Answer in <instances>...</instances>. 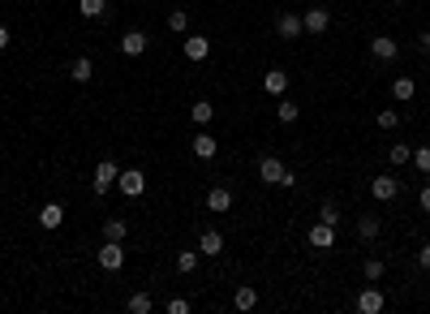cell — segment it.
<instances>
[{
  "label": "cell",
  "mask_w": 430,
  "mask_h": 314,
  "mask_svg": "<svg viewBox=\"0 0 430 314\" xmlns=\"http://www.w3.org/2000/svg\"><path fill=\"white\" fill-rule=\"evenodd\" d=\"M357 314H383V306H388V297H383V289H374V280L357 293Z\"/></svg>",
  "instance_id": "7a4b0ae2"
},
{
  "label": "cell",
  "mask_w": 430,
  "mask_h": 314,
  "mask_svg": "<svg viewBox=\"0 0 430 314\" xmlns=\"http://www.w3.org/2000/svg\"><path fill=\"white\" fill-rule=\"evenodd\" d=\"M117 190H121L125 198H142V194H146V173H142V168H125V173L117 177Z\"/></svg>",
  "instance_id": "5b68a950"
},
{
  "label": "cell",
  "mask_w": 430,
  "mask_h": 314,
  "mask_svg": "<svg viewBox=\"0 0 430 314\" xmlns=\"http://www.w3.org/2000/svg\"><path fill=\"white\" fill-rule=\"evenodd\" d=\"M164 310H168V314H190V297H173Z\"/></svg>",
  "instance_id": "836d02e7"
},
{
  "label": "cell",
  "mask_w": 430,
  "mask_h": 314,
  "mask_svg": "<svg viewBox=\"0 0 430 314\" xmlns=\"http://www.w3.org/2000/svg\"><path fill=\"white\" fill-rule=\"evenodd\" d=\"M254 306H258V289L241 284V289L233 293V310H241V314H245V310H254Z\"/></svg>",
  "instance_id": "44dd1931"
},
{
  "label": "cell",
  "mask_w": 430,
  "mask_h": 314,
  "mask_svg": "<svg viewBox=\"0 0 430 314\" xmlns=\"http://www.w3.org/2000/svg\"><path fill=\"white\" fill-rule=\"evenodd\" d=\"M125 306H129V314H151V310H155V301H151V293H134V297H129Z\"/></svg>",
  "instance_id": "f1b7e54d"
},
{
  "label": "cell",
  "mask_w": 430,
  "mask_h": 314,
  "mask_svg": "<svg viewBox=\"0 0 430 314\" xmlns=\"http://www.w3.org/2000/svg\"><path fill=\"white\" fill-rule=\"evenodd\" d=\"M370 57L383 61V65H392V61L400 57V43H396L392 35H374V39H370Z\"/></svg>",
  "instance_id": "8992f818"
},
{
  "label": "cell",
  "mask_w": 430,
  "mask_h": 314,
  "mask_svg": "<svg viewBox=\"0 0 430 314\" xmlns=\"http://www.w3.org/2000/svg\"><path fill=\"white\" fill-rule=\"evenodd\" d=\"M413 164H417V173H430V146H417L413 151Z\"/></svg>",
  "instance_id": "d6a6232c"
},
{
  "label": "cell",
  "mask_w": 430,
  "mask_h": 314,
  "mask_svg": "<svg viewBox=\"0 0 430 314\" xmlns=\"http://www.w3.org/2000/svg\"><path fill=\"white\" fill-rule=\"evenodd\" d=\"M409 160H413V146H405V142H392V146H388V164H392V168H400V164H409Z\"/></svg>",
  "instance_id": "d4e9b609"
},
{
  "label": "cell",
  "mask_w": 430,
  "mask_h": 314,
  "mask_svg": "<svg viewBox=\"0 0 430 314\" xmlns=\"http://www.w3.org/2000/svg\"><path fill=\"white\" fill-rule=\"evenodd\" d=\"M262 91L272 95V99H284V95H289V74H284V69H267Z\"/></svg>",
  "instance_id": "9a60e30c"
},
{
  "label": "cell",
  "mask_w": 430,
  "mask_h": 314,
  "mask_svg": "<svg viewBox=\"0 0 430 314\" xmlns=\"http://www.w3.org/2000/svg\"><path fill=\"white\" fill-rule=\"evenodd\" d=\"M318 220H322V224H340V207H336V202L327 198V202L318 207Z\"/></svg>",
  "instance_id": "4dcf8cb0"
},
{
  "label": "cell",
  "mask_w": 430,
  "mask_h": 314,
  "mask_svg": "<svg viewBox=\"0 0 430 314\" xmlns=\"http://www.w3.org/2000/svg\"><path fill=\"white\" fill-rule=\"evenodd\" d=\"M413 95H417V82H413L409 74H400V78L392 82V99H400V103H405V99H413Z\"/></svg>",
  "instance_id": "cb8c5ba5"
},
{
  "label": "cell",
  "mask_w": 430,
  "mask_h": 314,
  "mask_svg": "<svg viewBox=\"0 0 430 314\" xmlns=\"http://www.w3.org/2000/svg\"><path fill=\"white\" fill-rule=\"evenodd\" d=\"M168 30H173V35H190V13H185V9H173V13H168Z\"/></svg>",
  "instance_id": "83f0119b"
},
{
  "label": "cell",
  "mask_w": 430,
  "mask_h": 314,
  "mask_svg": "<svg viewBox=\"0 0 430 314\" xmlns=\"http://www.w3.org/2000/svg\"><path fill=\"white\" fill-rule=\"evenodd\" d=\"M396 194H400V181L388 177V173H379V177L370 181V198H374V202H392Z\"/></svg>",
  "instance_id": "9c48e42d"
},
{
  "label": "cell",
  "mask_w": 430,
  "mask_h": 314,
  "mask_svg": "<svg viewBox=\"0 0 430 314\" xmlns=\"http://www.w3.org/2000/svg\"><path fill=\"white\" fill-rule=\"evenodd\" d=\"M374 125H379V129H396V125H400V112H392V108H383L379 117H374Z\"/></svg>",
  "instance_id": "1f68e13d"
},
{
  "label": "cell",
  "mask_w": 430,
  "mask_h": 314,
  "mask_svg": "<svg viewBox=\"0 0 430 314\" xmlns=\"http://www.w3.org/2000/svg\"><path fill=\"white\" fill-rule=\"evenodd\" d=\"M301 26H306V35H322V30L332 26V13H327V9H322L318 0H314V5L301 13Z\"/></svg>",
  "instance_id": "52a82bcc"
},
{
  "label": "cell",
  "mask_w": 430,
  "mask_h": 314,
  "mask_svg": "<svg viewBox=\"0 0 430 314\" xmlns=\"http://www.w3.org/2000/svg\"><path fill=\"white\" fill-rule=\"evenodd\" d=\"M69 78H74L78 86H86V82L95 78V61H91V57H78V61L69 65Z\"/></svg>",
  "instance_id": "ffe728a7"
},
{
  "label": "cell",
  "mask_w": 430,
  "mask_h": 314,
  "mask_svg": "<svg viewBox=\"0 0 430 314\" xmlns=\"http://www.w3.org/2000/svg\"><path fill=\"white\" fill-rule=\"evenodd\" d=\"M9 47V26H0V52Z\"/></svg>",
  "instance_id": "8d00e7d4"
},
{
  "label": "cell",
  "mask_w": 430,
  "mask_h": 314,
  "mask_svg": "<svg viewBox=\"0 0 430 314\" xmlns=\"http://www.w3.org/2000/svg\"><path fill=\"white\" fill-rule=\"evenodd\" d=\"M417 43H422V47H430V26H426V30L417 35Z\"/></svg>",
  "instance_id": "74e56055"
},
{
  "label": "cell",
  "mask_w": 430,
  "mask_h": 314,
  "mask_svg": "<svg viewBox=\"0 0 430 314\" xmlns=\"http://www.w3.org/2000/svg\"><path fill=\"white\" fill-rule=\"evenodd\" d=\"M146 47H151L146 30H125V35H121V57H129V61H134V57H142Z\"/></svg>",
  "instance_id": "7c38bea8"
},
{
  "label": "cell",
  "mask_w": 430,
  "mask_h": 314,
  "mask_svg": "<svg viewBox=\"0 0 430 314\" xmlns=\"http://www.w3.org/2000/svg\"><path fill=\"white\" fill-rule=\"evenodd\" d=\"M198 263H202V254H198V250H181V254H177V272H181V276L198 272Z\"/></svg>",
  "instance_id": "484cf974"
},
{
  "label": "cell",
  "mask_w": 430,
  "mask_h": 314,
  "mask_svg": "<svg viewBox=\"0 0 430 314\" xmlns=\"http://www.w3.org/2000/svg\"><path fill=\"white\" fill-rule=\"evenodd\" d=\"M190 151L198 155V160H215V134L198 129V134H194V142H190Z\"/></svg>",
  "instance_id": "e0dca14e"
},
{
  "label": "cell",
  "mask_w": 430,
  "mask_h": 314,
  "mask_svg": "<svg viewBox=\"0 0 430 314\" xmlns=\"http://www.w3.org/2000/svg\"><path fill=\"white\" fill-rule=\"evenodd\" d=\"M417 267H422V272H426V276H430V241H426V245H422V250H417Z\"/></svg>",
  "instance_id": "e575fe53"
},
{
  "label": "cell",
  "mask_w": 430,
  "mask_h": 314,
  "mask_svg": "<svg viewBox=\"0 0 430 314\" xmlns=\"http://www.w3.org/2000/svg\"><path fill=\"white\" fill-rule=\"evenodd\" d=\"M379 233H383V220H379V216H361V220H357V237H361V241H374Z\"/></svg>",
  "instance_id": "603a6c76"
},
{
  "label": "cell",
  "mask_w": 430,
  "mask_h": 314,
  "mask_svg": "<svg viewBox=\"0 0 430 314\" xmlns=\"http://www.w3.org/2000/svg\"><path fill=\"white\" fill-rule=\"evenodd\" d=\"M306 241L314 245V250H332L336 245V224H310V233H306Z\"/></svg>",
  "instance_id": "8fae6325"
},
{
  "label": "cell",
  "mask_w": 430,
  "mask_h": 314,
  "mask_svg": "<svg viewBox=\"0 0 430 314\" xmlns=\"http://www.w3.org/2000/svg\"><path fill=\"white\" fill-rule=\"evenodd\" d=\"M417 202H422V211L430 216V185H422V194H417Z\"/></svg>",
  "instance_id": "d590c367"
},
{
  "label": "cell",
  "mask_w": 430,
  "mask_h": 314,
  "mask_svg": "<svg viewBox=\"0 0 430 314\" xmlns=\"http://www.w3.org/2000/svg\"><path fill=\"white\" fill-rule=\"evenodd\" d=\"M99 233H103V241H125V233H129V224H125L121 216H108V220L99 224Z\"/></svg>",
  "instance_id": "ac0fdd59"
},
{
  "label": "cell",
  "mask_w": 430,
  "mask_h": 314,
  "mask_svg": "<svg viewBox=\"0 0 430 314\" xmlns=\"http://www.w3.org/2000/svg\"><path fill=\"white\" fill-rule=\"evenodd\" d=\"M297 117H301V108H297V103H293L289 95H284V99H276V121H280V125H293Z\"/></svg>",
  "instance_id": "7402d4cb"
},
{
  "label": "cell",
  "mask_w": 430,
  "mask_h": 314,
  "mask_svg": "<svg viewBox=\"0 0 430 314\" xmlns=\"http://www.w3.org/2000/svg\"><path fill=\"white\" fill-rule=\"evenodd\" d=\"M190 121H194L198 129H207V125L215 121V103H211V99H198L194 108H190Z\"/></svg>",
  "instance_id": "d6986e66"
},
{
  "label": "cell",
  "mask_w": 430,
  "mask_h": 314,
  "mask_svg": "<svg viewBox=\"0 0 430 314\" xmlns=\"http://www.w3.org/2000/svg\"><path fill=\"white\" fill-rule=\"evenodd\" d=\"M39 224H43L47 233H57V228L65 224V207H61V202H43V207H39Z\"/></svg>",
  "instance_id": "5bb4252c"
},
{
  "label": "cell",
  "mask_w": 430,
  "mask_h": 314,
  "mask_svg": "<svg viewBox=\"0 0 430 314\" xmlns=\"http://www.w3.org/2000/svg\"><path fill=\"white\" fill-rule=\"evenodd\" d=\"M207 211H215V216H224V211H233V190H224V185H215V190H207Z\"/></svg>",
  "instance_id": "4fadbf2b"
},
{
  "label": "cell",
  "mask_w": 430,
  "mask_h": 314,
  "mask_svg": "<svg viewBox=\"0 0 430 314\" xmlns=\"http://www.w3.org/2000/svg\"><path fill=\"white\" fill-rule=\"evenodd\" d=\"M198 254H202V258H220V254H224V233H220V228L198 233Z\"/></svg>",
  "instance_id": "30bf717a"
},
{
  "label": "cell",
  "mask_w": 430,
  "mask_h": 314,
  "mask_svg": "<svg viewBox=\"0 0 430 314\" xmlns=\"http://www.w3.org/2000/svg\"><path fill=\"white\" fill-rule=\"evenodd\" d=\"M117 177H121L117 160H99V164H95V181H91V190H95V194H108V190L117 185Z\"/></svg>",
  "instance_id": "277c9868"
},
{
  "label": "cell",
  "mask_w": 430,
  "mask_h": 314,
  "mask_svg": "<svg viewBox=\"0 0 430 314\" xmlns=\"http://www.w3.org/2000/svg\"><path fill=\"white\" fill-rule=\"evenodd\" d=\"M181 52H185V61H194V65H202V61L211 57V39H207V35H185V43H181Z\"/></svg>",
  "instance_id": "ba28073f"
},
{
  "label": "cell",
  "mask_w": 430,
  "mask_h": 314,
  "mask_svg": "<svg viewBox=\"0 0 430 314\" xmlns=\"http://www.w3.org/2000/svg\"><path fill=\"white\" fill-rule=\"evenodd\" d=\"M361 272H366V280H383L388 276V263H383V258H366Z\"/></svg>",
  "instance_id": "f546056e"
},
{
  "label": "cell",
  "mask_w": 430,
  "mask_h": 314,
  "mask_svg": "<svg viewBox=\"0 0 430 314\" xmlns=\"http://www.w3.org/2000/svg\"><path fill=\"white\" fill-rule=\"evenodd\" d=\"M258 181L280 185V190H293V185H297V173L284 168V160H276V155H262V160H258Z\"/></svg>",
  "instance_id": "6da1fadb"
},
{
  "label": "cell",
  "mask_w": 430,
  "mask_h": 314,
  "mask_svg": "<svg viewBox=\"0 0 430 314\" xmlns=\"http://www.w3.org/2000/svg\"><path fill=\"white\" fill-rule=\"evenodd\" d=\"M276 35H280V39H297V35H306L301 13H280V18H276Z\"/></svg>",
  "instance_id": "2e32d148"
},
{
  "label": "cell",
  "mask_w": 430,
  "mask_h": 314,
  "mask_svg": "<svg viewBox=\"0 0 430 314\" xmlns=\"http://www.w3.org/2000/svg\"><path fill=\"white\" fill-rule=\"evenodd\" d=\"M78 13L82 18H103L108 13V0H78Z\"/></svg>",
  "instance_id": "4316f807"
},
{
  "label": "cell",
  "mask_w": 430,
  "mask_h": 314,
  "mask_svg": "<svg viewBox=\"0 0 430 314\" xmlns=\"http://www.w3.org/2000/svg\"><path fill=\"white\" fill-rule=\"evenodd\" d=\"M95 258H99L103 272H121V267H125V245H121V241H103Z\"/></svg>",
  "instance_id": "3957f363"
}]
</instances>
